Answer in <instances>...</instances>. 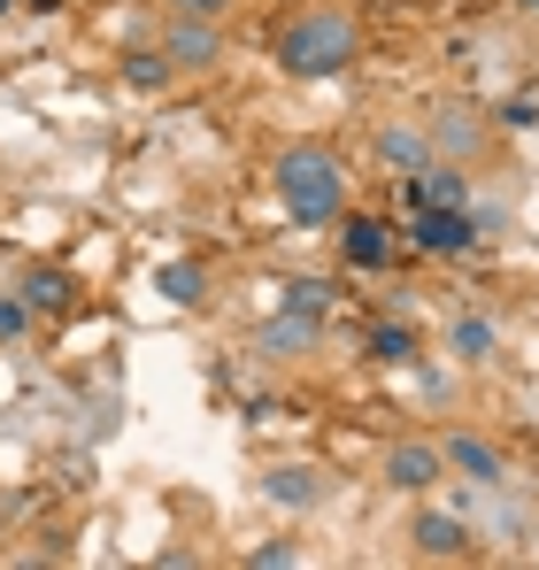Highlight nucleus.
<instances>
[{"mask_svg": "<svg viewBox=\"0 0 539 570\" xmlns=\"http://www.w3.org/2000/svg\"><path fill=\"white\" fill-rule=\"evenodd\" d=\"M355 47H362V31H355V16H340V8H301L270 39V55H277L285 78H340L355 62Z\"/></svg>", "mask_w": 539, "mask_h": 570, "instance_id": "obj_1", "label": "nucleus"}, {"mask_svg": "<svg viewBox=\"0 0 539 570\" xmlns=\"http://www.w3.org/2000/svg\"><path fill=\"white\" fill-rule=\"evenodd\" d=\"M277 200L293 224H332L347 200V163L332 147H285L277 155Z\"/></svg>", "mask_w": 539, "mask_h": 570, "instance_id": "obj_2", "label": "nucleus"}, {"mask_svg": "<svg viewBox=\"0 0 539 570\" xmlns=\"http://www.w3.org/2000/svg\"><path fill=\"white\" fill-rule=\"evenodd\" d=\"M409 239H416L424 255H462L478 232H470V208H454V200H416V208H409Z\"/></svg>", "mask_w": 539, "mask_h": 570, "instance_id": "obj_3", "label": "nucleus"}, {"mask_svg": "<svg viewBox=\"0 0 539 570\" xmlns=\"http://www.w3.org/2000/svg\"><path fill=\"white\" fill-rule=\"evenodd\" d=\"M163 55H170L178 70H208V62L224 55L216 16H170V23H163Z\"/></svg>", "mask_w": 539, "mask_h": 570, "instance_id": "obj_4", "label": "nucleus"}, {"mask_svg": "<svg viewBox=\"0 0 539 570\" xmlns=\"http://www.w3.org/2000/svg\"><path fill=\"white\" fill-rule=\"evenodd\" d=\"M440 463L462 471L470 485H509V455H501L493 440H470V432H454L448 448H440Z\"/></svg>", "mask_w": 539, "mask_h": 570, "instance_id": "obj_5", "label": "nucleus"}, {"mask_svg": "<svg viewBox=\"0 0 539 570\" xmlns=\"http://www.w3.org/2000/svg\"><path fill=\"white\" fill-rule=\"evenodd\" d=\"M378 163H385V170H401V178H416V170H432L440 155H432V139H424V131L385 124V131H378Z\"/></svg>", "mask_w": 539, "mask_h": 570, "instance_id": "obj_6", "label": "nucleus"}, {"mask_svg": "<svg viewBox=\"0 0 539 570\" xmlns=\"http://www.w3.org/2000/svg\"><path fill=\"white\" fill-rule=\"evenodd\" d=\"M440 448H424V440H409V448H393L385 455V485H401V493H424V485H440Z\"/></svg>", "mask_w": 539, "mask_h": 570, "instance_id": "obj_7", "label": "nucleus"}, {"mask_svg": "<svg viewBox=\"0 0 539 570\" xmlns=\"http://www.w3.org/2000/svg\"><path fill=\"white\" fill-rule=\"evenodd\" d=\"M424 556H440V563H454V556H470V524L462 517H448V509H432V517H416V532H409Z\"/></svg>", "mask_w": 539, "mask_h": 570, "instance_id": "obj_8", "label": "nucleus"}, {"mask_svg": "<svg viewBox=\"0 0 539 570\" xmlns=\"http://www.w3.org/2000/svg\"><path fill=\"white\" fill-rule=\"evenodd\" d=\"M393 224H378V216H347V232H340V255L355 263V271H378L385 255H393V239H385Z\"/></svg>", "mask_w": 539, "mask_h": 570, "instance_id": "obj_9", "label": "nucleus"}, {"mask_svg": "<svg viewBox=\"0 0 539 570\" xmlns=\"http://www.w3.org/2000/svg\"><path fill=\"white\" fill-rule=\"evenodd\" d=\"M308 340H316V324H308V316H293V308H285V316H270V324H263V355H270V363H285V355H301Z\"/></svg>", "mask_w": 539, "mask_h": 570, "instance_id": "obj_10", "label": "nucleus"}, {"mask_svg": "<svg viewBox=\"0 0 539 570\" xmlns=\"http://www.w3.org/2000/svg\"><path fill=\"white\" fill-rule=\"evenodd\" d=\"M332 301H340V285H332V278H293V285H285V308H293V316H308V324H316Z\"/></svg>", "mask_w": 539, "mask_h": 570, "instance_id": "obj_11", "label": "nucleus"}, {"mask_svg": "<svg viewBox=\"0 0 539 570\" xmlns=\"http://www.w3.org/2000/svg\"><path fill=\"white\" fill-rule=\"evenodd\" d=\"M270 501H285V509H316L324 485H316V471H270Z\"/></svg>", "mask_w": 539, "mask_h": 570, "instance_id": "obj_12", "label": "nucleus"}, {"mask_svg": "<svg viewBox=\"0 0 539 570\" xmlns=\"http://www.w3.org/2000/svg\"><path fill=\"white\" fill-rule=\"evenodd\" d=\"M170 70H178V62H170V55H147V47H131V55H124V78H131L139 94H155V86H170Z\"/></svg>", "mask_w": 539, "mask_h": 570, "instance_id": "obj_13", "label": "nucleus"}, {"mask_svg": "<svg viewBox=\"0 0 539 570\" xmlns=\"http://www.w3.org/2000/svg\"><path fill=\"white\" fill-rule=\"evenodd\" d=\"M448 347L462 355V363H486V355H493V324H478V316H462V324L448 332Z\"/></svg>", "mask_w": 539, "mask_h": 570, "instance_id": "obj_14", "label": "nucleus"}, {"mask_svg": "<svg viewBox=\"0 0 539 570\" xmlns=\"http://www.w3.org/2000/svg\"><path fill=\"white\" fill-rule=\"evenodd\" d=\"M62 301H70V278L62 271H31L23 278V308H62Z\"/></svg>", "mask_w": 539, "mask_h": 570, "instance_id": "obj_15", "label": "nucleus"}, {"mask_svg": "<svg viewBox=\"0 0 539 570\" xmlns=\"http://www.w3.org/2000/svg\"><path fill=\"white\" fill-rule=\"evenodd\" d=\"M370 355H378V363H409V355H416V332H401V324H378V332H370Z\"/></svg>", "mask_w": 539, "mask_h": 570, "instance_id": "obj_16", "label": "nucleus"}, {"mask_svg": "<svg viewBox=\"0 0 539 570\" xmlns=\"http://www.w3.org/2000/svg\"><path fill=\"white\" fill-rule=\"evenodd\" d=\"M163 293H170V301H178V308H193V301H200V271H193V263H163Z\"/></svg>", "mask_w": 539, "mask_h": 570, "instance_id": "obj_17", "label": "nucleus"}, {"mask_svg": "<svg viewBox=\"0 0 539 570\" xmlns=\"http://www.w3.org/2000/svg\"><path fill=\"white\" fill-rule=\"evenodd\" d=\"M440 147H448V155H470V147H478V124H470V116H440Z\"/></svg>", "mask_w": 539, "mask_h": 570, "instance_id": "obj_18", "label": "nucleus"}, {"mask_svg": "<svg viewBox=\"0 0 539 570\" xmlns=\"http://www.w3.org/2000/svg\"><path fill=\"white\" fill-rule=\"evenodd\" d=\"M501 124H517V131L539 124V94H509V100H501Z\"/></svg>", "mask_w": 539, "mask_h": 570, "instance_id": "obj_19", "label": "nucleus"}, {"mask_svg": "<svg viewBox=\"0 0 539 570\" xmlns=\"http://www.w3.org/2000/svg\"><path fill=\"white\" fill-rule=\"evenodd\" d=\"M247 563H255V570H277V563H293V540H270V548H255V556H247Z\"/></svg>", "mask_w": 539, "mask_h": 570, "instance_id": "obj_20", "label": "nucleus"}, {"mask_svg": "<svg viewBox=\"0 0 539 570\" xmlns=\"http://www.w3.org/2000/svg\"><path fill=\"white\" fill-rule=\"evenodd\" d=\"M23 316H31L23 301H0V340H8V332H23Z\"/></svg>", "mask_w": 539, "mask_h": 570, "instance_id": "obj_21", "label": "nucleus"}, {"mask_svg": "<svg viewBox=\"0 0 539 570\" xmlns=\"http://www.w3.org/2000/svg\"><path fill=\"white\" fill-rule=\"evenodd\" d=\"M170 8H178V16H224L232 0H170Z\"/></svg>", "mask_w": 539, "mask_h": 570, "instance_id": "obj_22", "label": "nucleus"}, {"mask_svg": "<svg viewBox=\"0 0 539 570\" xmlns=\"http://www.w3.org/2000/svg\"><path fill=\"white\" fill-rule=\"evenodd\" d=\"M517 8H539V0H517Z\"/></svg>", "mask_w": 539, "mask_h": 570, "instance_id": "obj_23", "label": "nucleus"}, {"mask_svg": "<svg viewBox=\"0 0 539 570\" xmlns=\"http://www.w3.org/2000/svg\"><path fill=\"white\" fill-rule=\"evenodd\" d=\"M39 8H55V0H39Z\"/></svg>", "mask_w": 539, "mask_h": 570, "instance_id": "obj_24", "label": "nucleus"}, {"mask_svg": "<svg viewBox=\"0 0 539 570\" xmlns=\"http://www.w3.org/2000/svg\"><path fill=\"white\" fill-rule=\"evenodd\" d=\"M0 8H8V0H0Z\"/></svg>", "mask_w": 539, "mask_h": 570, "instance_id": "obj_25", "label": "nucleus"}]
</instances>
